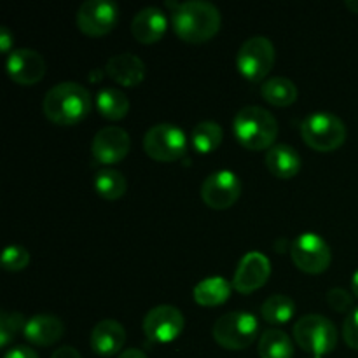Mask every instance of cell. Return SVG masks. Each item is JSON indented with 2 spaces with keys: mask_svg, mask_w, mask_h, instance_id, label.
I'll return each mask as SVG.
<instances>
[{
  "mask_svg": "<svg viewBox=\"0 0 358 358\" xmlns=\"http://www.w3.org/2000/svg\"><path fill=\"white\" fill-rule=\"evenodd\" d=\"M7 73L21 86H34L44 77V56L30 48L14 49L7 56Z\"/></svg>",
  "mask_w": 358,
  "mask_h": 358,
  "instance_id": "4fadbf2b",
  "label": "cell"
},
{
  "mask_svg": "<svg viewBox=\"0 0 358 358\" xmlns=\"http://www.w3.org/2000/svg\"><path fill=\"white\" fill-rule=\"evenodd\" d=\"M327 304L338 313H346L353 306V296L346 289L334 287L327 292Z\"/></svg>",
  "mask_w": 358,
  "mask_h": 358,
  "instance_id": "f546056e",
  "label": "cell"
},
{
  "mask_svg": "<svg viewBox=\"0 0 358 358\" xmlns=\"http://www.w3.org/2000/svg\"><path fill=\"white\" fill-rule=\"evenodd\" d=\"M131 147V140L126 129L119 126H107L94 135L91 152L94 159L103 164H114L124 159Z\"/></svg>",
  "mask_w": 358,
  "mask_h": 358,
  "instance_id": "9a60e30c",
  "label": "cell"
},
{
  "mask_svg": "<svg viewBox=\"0 0 358 358\" xmlns=\"http://www.w3.org/2000/svg\"><path fill=\"white\" fill-rule=\"evenodd\" d=\"M262 318L271 325H280L290 322V318L296 313V303L292 297L285 294H275L268 297L261 308Z\"/></svg>",
  "mask_w": 358,
  "mask_h": 358,
  "instance_id": "d4e9b609",
  "label": "cell"
},
{
  "mask_svg": "<svg viewBox=\"0 0 358 358\" xmlns=\"http://www.w3.org/2000/svg\"><path fill=\"white\" fill-rule=\"evenodd\" d=\"M126 341V329L117 320L98 322L91 332V348L101 357H112L122 350Z\"/></svg>",
  "mask_w": 358,
  "mask_h": 358,
  "instance_id": "e0dca14e",
  "label": "cell"
},
{
  "mask_svg": "<svg viewBox=\"0 0 358 358\" xmlns=\"http://www.w3.org/2000/svg\"><path fill=\"white\" fill-rule=\"evenodd\" d=\"M311 358H322V357H311Z\"/></svg>",
  "mask_w": 358,
  "mask_h": 358,
  "instance_id": "74e56055",
  "label": "cell"
},
{
  "mask_svg": "<svg viewBox=\"0 0 358 358\" xmlns=\"http://www.w3.org/2000/svg\"><path fill=\"white\" fill-rule=\"evenodd\" d=\"M290 257L304 273L318 275L331 266L332 254L327 241L315 233H303L292 241Z\"/></svg>",
  "mask_w": 358,
  "mask_h": 358,
  "instance_id": "9c48e42d",
  "label": "cell"
},
{
  "mask_svg": "<svg viewBox=\"0 0 358 358\" xmlns=\"http://www.w3.org/2000/svg\"><path fill=\"white\" fill-rule=\"evenodd\" d=\"M51 358H83V357H80V353L77 352L73 346H62V348H58L55 353H52Z\"/></svg>",
  "mask_w": 358,
  "mask_h": 358,
  "instance_id": "836d02e7",
  "label": "cell"
},
{
  "mask_svg": "<svg viewBox=\"0 0 358 358\" xmlns=\"http://www.w3.org/2000/svg\"><path fill=\"white\" fill-rule=\"evenodd\" d=\"M93 107V96L79 83L66 80L52 86L45 93L42 110L49 121L62 126H72L83 121Z\"/></svg>",
  "mask_w": 358,
  "mask_h": 358,
  "instance_id": "6da1fadb",
  "label": "cell"
},
{
  "mask_svg": "<svg viewBox=\"0 0 358 358\" xmlns=\"http://www.w3.org/2000/svg\"><path fill=\"white\" fill-rule=\"evenodd\" d=\"M168 28L166 14L159 7H143L135 14L131 21V31L142 44H154L164 35Z\"/></svg>",
  "mask_w": 358,
  "mask_h": 358,
  "instance_id": "2e32d148",
  "label": "cell"
},
{
  "mask_svg": "<svg viewBox=\"0 0 358 358\" xmlns=\"http://www.w3.org/2000/svg\"><path fill=\"white\" fill-rule=\"evenodd\" d=\"M271 275V262L261 252H248L241 257L233 278V289L241 294H250L261 289Z\"/></svg>",
  "mask_w": 358,
  "mask_h": 358,
  "instance_id": "5bb4252c",
  "label": "cell"
},
{
  "mask_svg": "<svg viewBox=\"0 0 358 358\" xmlns=\"http://www.w3.org/2000/svg\"><path fill=\"white\" fill-rule=\"evenodd\" d=\"M219 9L206 0H187L175 7L171 24L180 38L191 44H201L212 38L220 28Z\"/></svg>",
  "mask_w": 358,
  "mask_h": 358,
  "instance_id": "7a4b0ae2",
  "label": "cell"
},
{
  "mask_svg": "<svg viewBox=\"0 0 358 358\" xmlns=\"http://www.w3.org/2000/svg\"><path fill=\"white\" fill-rule=\"evenodd\" d=\"M299 152L292 145L287 143H275L266 152V168L278 178H290L299 173L301 170Z\"/></svg>",
  "mask_w": 358,
  "mask_h": 358,
  "instance_id": "ffe728a7",
  "label": "cell"
},
{
  "mask_svg": "<svg viewBox=\"0 0 358 358\" xmlns=\"http://www.w3.org/2000/svg\"><path fill=\"white\" fill-rule=\"evenodd\" d=\"M294 339L304 352L313 357H324L338 345V329L327 317L304 315L294 325Z\"/></svg>",
  "mask_w": 358,
  "mask_h": 358,
  "instance_id": "5b68a950",
  "label": "cell"
},
{
  "mask_svg": "<svg viewBox=\"0 0 358 358\" xmlns=\"http://www.w3.org/2000/svg\"><path fill=\"white\" fill-rule=\"evenodd\" d=\"M261 94L271 105L287 107L297 100V86L287 77H271L261 86Z\"/></svg>",
  "mask_w": 358,
  "mask_h": 358,
  "instance_id": "cb8c5ba5",
  "label": "cell"
},
{
  "mask_svg": "<svg viewBox=\"0 0 358 358\" xmlns=\"http://www.w3.org/2000/svg\"><path fill=\"white\" fill-rule=\"evenodd\" d=\"M241 180L234 171L219 170L210 173L201 185V198L210 208L226 210L238 201Z\"/></svg>",
  "mask_w": 358,
  "mask_h": 358,
  "instance_id": "30bf717a",
  "label": "cell"
},
{
  "mask_svg": "<svg viewBox=\"0 0 358 358\" xmlns=\"http://www.w3.org/2000/svg\"><path fill=\"white\" fill-rule=\"evenodd\" d=\"M222 128L215 121H201L192 129V147L199 154L213 152L222 142Z\"/></svg>",
  "mask_w": 358,
  "mask_h": 358,
  "instance_id": "4316f807",
  "label": "cell"
},
{
  "mask_svg": "<svg viewBox=\"0 0 358 358\" xmlns=\"http://www.w3.org/2000/svg\"><path fill=\"white\" fill-rule=\"evenodd\" d=\"M184 315L171 304L154 306L143 318V332L156 343H171L184 331Z\"/></svg>",
  "mask_w": 358,
  "mask_h": 358,
  "instance_id": "8fae6325",
  "label": "cell"
},
{
  "mask_svg": "<svg viewBox=\"0 0 358 358\" xmlns=\"http://www.w3.org/2000/svg\"><path fill=\"white\" fill-rule=\"evenodd\" d=\"M259 334V322L255 315L247 311H231L222 315L213 325V338L226 350L240 352L248 348Z\"/></svg>",
  "mask_w": 358,
  "mask_h": 358,
  "instance_id": "8992f818",
  "label": "cell"
},
{
  "mask_svg": "<svg viewBox=\"0 0 358 358\" xmlns=\"http://www.w3.org/2000/svg\"><path fill=\"white\" fill-rule=\"evenodd\" d=\"M259 355L261 358H292V339L280 329H268L259 339Z\"/></svg>",
  "mask_w": 358,
  "mask_h": 358,
  "instance_id": "7402d4cb",
  "label": "cell"
},
{
  "mask_svg": "<svg viewBox=\"0 0 358 358\" xmlns=\"http://www.w3.org/2000/svg\"><path fill=\"white\" fill-rule=\"evenodd\" d=\"M275 65V45L268 37L255 35L240 45L236 66L248 80H262Z\"/></svg>",
  "mask_w": 358,
  "mask_h": 358,
  "instance_id": "52a82bcc",
  "label": "cell"
},
{
  "mask_svg": "<svg viewBox=\"0 0 358 358\" xmlns=\"http://www.w3.org/2000/svg\"><path fill=\"white\" fill-rule=\"evenodd\" d=\"M14 42V37L13 34H10V30L7 27H0V49H2L3 52H7L10 49V45H13Z\"/></svg>",
  "mask_w": 358,
  "mask_h": 358,
  "instance_id": "d6a6232c",
  "label": "cell"
},
{
  "mask_svg": "<svg viewBox=\"0 0 358 358\" xmlns=\"http://www.w3.org/2000/svg\"><path fill=\"white\" fill-rule=\"evenodd\" d=\"M343 336L350 348L358 350V306L350 311V315L346 317L345 325H343Z\"/></svg>",
  "mask_w": 358,
  "mask_h": 358,
  "instance_id": "4dcf8cb0",
  "label": "cell"
},
{
  "mask_svg": "<svg viewBox=\"0 0 358 358\" xmlns=\"http://www.w3.org/2000/svg\"><path fill=\"white\" fill-rule=\"evenodd\" d=\"M94 189L105 199H119L124 196L128 182L121 171L114 168H101L94 175Z\"/></svg>",
  "mask_w": 358,
  "mask_h": 358,
  "instance_id": "484cf974",
  "label": "cell"
},
{
  "mask_svg": "<svg viewBox=\"0 0 358 358\" xmlns=\"http://www.w3.org/2000/svg\"><path fill=\"white\" fill-rule=\"evenodd\" d=\"M30 264V252L21 245H9L2 254V268L6 271H21Z\"/></svg>",
  "mask_w": 358,
  "mask_h": 358,
  "instance_id": "f1b7e54d",
  "label": "cell"
},
{
  "mask_svg": "<svg viewBox=\"0 0 358 358\" xmlns=\"http://www.w3.org/2000/svg\"><path fill=\"white\" fill-rule=\"evenodd\" d=\"M345 3L350 10H353V13L358 14V0H346Z\"/></svg>",
  "mask_w": 358,
  "mask_h": 358,
  "instance_id": "8d00e7d4",
  "label": "cell"
},
{
  "mask_svg": "<svg viewBox=\"0 0 358 358\" xmlns=\"http://www.w3.org/2000/svg\"><path fill=\"white\" fill-rule=\"evenodd\" d=\"M234 136L250 150L271 149L278 136V121L259 105H247L236 112L233 121Z\"/></svg>",
  "mask_w": 358,
  "mask_h": 358,
  "instance_id": "3957f363",
  "label": "cell"
},
{
  "mask_svg": "<svg viewBox=\"0 0 358 358\" xmlns=\"http://www.w3.org/2000/svg\"><path fill=\"white\" fill-rule=\"evenodd\" d=\"M143 149L152 159L177 161L187 152V136L171 122H159L143 136Z\"/></svg>",
  "mask_w": 358,
  "mask_h": 358,
  "instance_id": "ba28073f",
  "label": "cell"
},
{
  "mask_svg": "<svg viewBox=\"0 0 358 358\" xmlns=\"http://www.w3.org/2000/svg\"><path fill=\"white\" fill-rule=\"evenodd\" d=\"M352 292L355 294V297H358V269L352 276Z\"/></svg>",
  "mask_w": 358,
  "mask_h": 358,
  "instance_id": "d590c367",
  "label": "cell"
},
{
  "mask_svg": "<svg viewBox=\"0 0 358 358\" xmlns=\"http://www.w3.org/2000/svg\"><path fill=\"white\" fill-rule=\"evenodd\" d=\"M117 358H147V355L138 348H128L124 352H121V355Z\"/></svg>",
  "mask_w": 358,
  "mask_h": 358,
  "instance_id": "e575fe53",
  "label": "cell"
},
{
  "mask_svg": "<svg viewBox=\"0 0 358 358\" xmlns=\"http://www.w3.org/2000/svg\"><path fill=\"white\" fill-rule=\"evenodd\" d=\"M119 7L112 0H87L77 10V24L87 35H105L117 24Z\"/></svg>",
  "mask_w": 358,
  "mask_h": 358,
  "instance_id": "7c38bea8",
  "label": "cell"
},
{
  "mask_svg": "<svg viewBox=\"0 0 358 358\" xmlns=\"http://www.w3.org/2000/svg\"><path fill=\"white\" fill-rule=\"evenodd\" d=\"M3 358H38V355L27 346H16V348L9 350Z\"/></svg>",
  "mask_w": 358,
  "mask_h": 358,
  "instance_id": "1f68e13d",
  "label": "cell"
},
{
  "mask_svg": "<svg viewBox=\"0 0 358 358\" xmlns=\"http://www.w3.org/2000/svg\"><path fill=\"white\" fill-rule=\"evenodd\" d=\"M301 135L304 142L315 150L331 152L341 147L346 140V126L336 114L327 110H317L308 115L301 124Z\"/></svg>",
  "mask_w": 358,
  "mask_h": 358,
  "instance_id": "277c9868",
  "label": "cell"
},
{
  "mask_svg": "<svg viewBox=\"0 0 358 358\" xmlns=\"http://www.w3.org/2000/svg\"><path fill=\"white\" fill-rule=\"evenodd\" d=\"M96 107L103 117L117 121L122 119L129 110V100L117 87H101L96 93Z\"/></svg>",
  "mask_w": 358,
  "mask_h": 358,
  "instance_id": "603a6c76",
  "label": "cell"
},
{
  "mask_svg": "<svg viewBox=\"0 0 358 358\" xmlns=\"http://www.w3.org/2000/svg\"><path fill=\"white\" fill-rule=\"evenodd\" d=\"M108 76L122 86H136L145 77V63L133 52H121L112 56L105 66Z\"/></svg>",
  "mask_w": 358,
  "mask_h": 358,
  "instance_id": "d6986e66",
  "label": "cell"
},
{
  "mask_svg": "<svg viewBox=\"0 0 358 358\" xmlns=\"http://www.w3.org/2000/svg\"><path fill=\"white\" fill-rule=\"evenodd\" d=\"M27 320L17 311H2L0 315V346L6 348L20 331H24Z\"/></svg>",
  "mask_w": 358,
  "mask_h": 358,
  "instance_id": "83f0119b",
  "label": "cell"
},
{
  "mask_svg": "<svg viewBox=\"0 0 358 358\" xmlns=\"http://www.w3.org/2000/svg\"><path fill=\"white\" fill-rule=\"evenodd\" d=\"M65 325L55 315H35L28 318L23 336L37 346H51L63 338Z\"/></svg>",
  "mask_w": 358,
  "mask_h": 358,
  "instance_id": "ac0fdd59",
  "label": "cell"
},
{
  "mask_svg": "<svg viewBox=\"0 0 358 358\" xmlns=\"http://www.w3.org/2000/svg\"><path fill=\"white\" fill-rule=\"evenodd\" d=\"M233 285L222 276H210L201 280L192 290L194 301L201 306H219L226 303L231 296Z\"/></svg>",
  "mask_w": 358,
  "mask_h": 358,
  "instance_id": "44dd1931",
  "label": "cell"
}]
</instances>
